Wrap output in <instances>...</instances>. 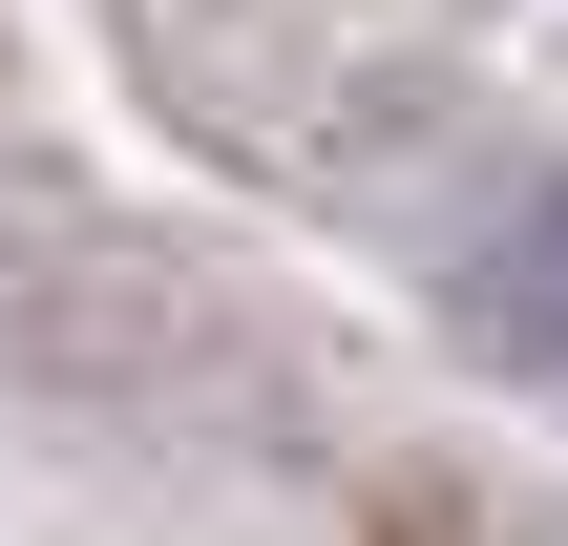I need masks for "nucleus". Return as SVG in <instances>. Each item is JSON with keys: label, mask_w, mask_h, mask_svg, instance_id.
<instances>
[{"label": "nucleus", "mask_w": 568, "mask_h": 546, "mask_svg": "<svg viewBox=\"0 0 568 546\" xmlns=\"http://www.w3.org/2000/svg\"><path fill=\"white\" fill-rule=\"evenodd\" d=\"M464 337H485V358H527V379H568V189L527 210V231H485V274H464Z\"/></svg>", "instance_id": "f257e3e1"}]
</instances>
